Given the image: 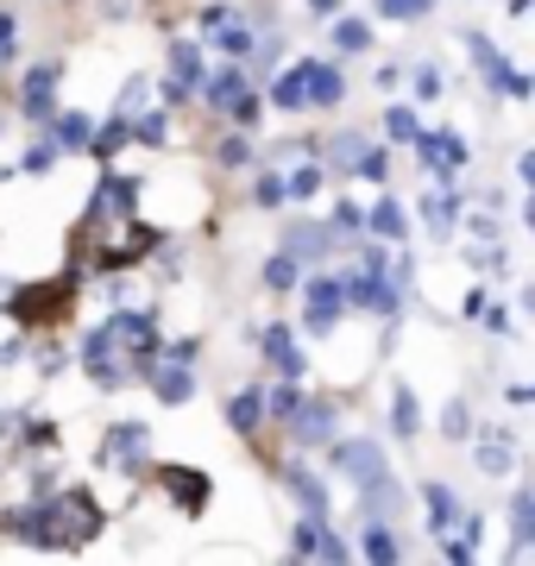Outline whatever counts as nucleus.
<instances>
[{
  "label": "nucleus",
  "instance_id": "f257e3e1",
  "mask_svg": "<svg viewBox=\"0 0 535 566\" xmlns=\"http://www.w3.org/2000/svg\"><path fill=\"white\" fill-rule=\"evenodd\" d=\"M39 516H44V542H63V547H83L88 535L102 528V510L88 504L83 491H57V497H44Z\"/></svg>",
  "mask_w": 535,
  "mask_h": 566
},
{
  "label": "nucleus",
  "instance_id": "f03ea898",
  "mask_svg": "<svg viewBox=\"0 0 535 566\" xmlns=\"http://www.w3.org/2000/svg\"><path fill=\"white\" fill-rule=\"evenodd\" d=\"M334 465H340V472H353V485L385 479V453H378L371 441H340V447H334Z\"/></svg>",
  "mask_w": 535,
  "mask_h": 566
},
{
  "label": "nucleus",
  "instance_id": "7ed1b4c3",
  "mask_svg": "<svg viewBox=\"0 0 535 566\" xmlns=\"http://www.w3.org/2000/svg\"><path fill=\"white\" fill-rule=\"evenodd\" d=\"M340 308H347V283L322 277V283L310 290V334H328V327L340 322Z\"/></svg>",
  "mask_w": 535,
  "mask_h": 566
},
{
  "label": "nucleus",
  "instance_id": "20e7f679",
  "mask_svg": "<svg viewBox=\"0 0 535 566\" xmlns=\"http://www.w3.org/2000/svg\"><path fill=\"white\" fill-rule=\"evenodd\" d=\"M158 479H165V491H170V497H177V504L189 510V516H196V510L208 504V485H202V472H196V465H165Z\"/></svg>",
  "mask_w": 535,
  "mask_h": 566
},
{
  "label": "nucleus",
  "instance_id": "39448f33",
  "mask_svg": "<svg viewBox=\"0 0 535 566\" xmlns=\"http://www.w3.org/2000/svg\"><path fill=\"white\" fill-rule=\"evenodd\" d=\"M290 434H296V441H334V409L328 403H296L290 409Z\"/></svg>",
  "mask_w": 535,
  "mask_h": 566
},
{
  "label": "nucleus",
  "instance_id": "423d86ee",
  "mask_svg": "<svg viewBox=\"0 0 535 566\" xmlns=\"http://www.w3.org/2000/svg\"><path fill=\"white\" fill-rule=\"evenodd\" d=\"M208 95H214V107H233L240 120H252V102H246V70H221Z\"/></svg>",
  "mask_w": 535,
  "mask_h": 566
},
{
  "label": "nucleus",
  "instance_id": "0eeeda50",
  "mask_svg": "<svg viewBox=\"0 0 535 566\" xmlns=\"http://www.w3.org/2000/svg\"><path fill=\"white\" fill-rule=\"evenodd\" d=\"M303 95H310L315 107L340 102V70H334V63H303Z\"/></svg>",
  "mask_w": 535,
  "mask_h": 566
},
{
  "label": "nucleus",
  "instance_id": "6e6552de",
  "mask_svg": "<svg viewBox=\"0 0 535 566\" xmlns=\"http://www.w3.org/2000/svg\"><path fill=\"white\" fill-rule=\"evenodd\" d=\"M51 95H57V70H51V63H39V70H32V76H25V114H51Z\"/></svg>",
  "mask_w": 535,
  "mask_h": 566
},
{
  "label": "nucleus",
  "instance_id": "1a4fd4ad",
  "mask_svg": "<svg viewBox=\"0 0 535 566\" xmlns=\"http://www.w3.org/2000/svg\"><path fill=\"white\" fill-rule=\"evenodd\" d=\"M284 252L290 259H322V252H328V233H322L315 221H296L290 227V240H284Z\"/></svg>",
  "mask_w": 535,
  "mask_h": 566
},
{
  "label": "nucleus",
  "instance_id": "9d476101",
  "mask_svg": "<svg viewBox=\"0 0 535 566\" xmlns=\"http://www.w3.org/2000/svg\"><path fill=\"white\" fill-rule=\"evenodd\" d=\"M170 70H177V76L165 82V95H189V88L202 82V57H196L189 44H177V57H170Z\"/></svg>",
  "mask_w": 535,
  "mask_h": 566
},
{
  "label": "nucleus",
  "instance_id": "9b49d317",
  "mask_svg": "<svg viewBox=\"0 0 535 566\" xmlns=\"http://www.w3.org/2000/svg\"><path fill=\"white\" fill-rule=\"evenodd\" d=\"M145 447H151V428H145V422H120V428H114V441H107V453H114V460H139Z\"/></svg>",
  "mask_w": 535,
  "mask_h": 566
},
{
  "label": "nucleus",
  "instance_id": "f8f14e48",
  "mask_svg": "<svg viewBox=\"0 0 535 566\" xmlns=\"http://www.w3.org/2000/svg\"><path fill=\"white\" fill-rule=\"evenodd\" d=\"M284 479H290V491L303 497V510H310V516H322V510H328V497H322V485H315V479L303 472V465H290Z\"/></svg>",
  "mask_w": 535,
  "mask_h": 566
},
{
  "label": "nucleus",
  "instance_id": "ddd939ff",
  "mask_svg": "<svg viewBox=\"0 0 535 566\" xmlns=\"http://www.w3.org/2000/svg\"><path fill=\"white\" fill-rule=\"evenodd\" d=\"M189 390H196V378H189L183 365H165V371H158V397H165V403H189Z\"/></svg>",
  "mask_w": 535,
  "mask_h": 566
},
{
  "label": "nucleus",
  "instance_id": "4468645a",
  "mask_svg": "<svg viewBox=\"0 0 535 566\" xmlns=\"http://www.w3.org/2000/svg\"><path fill=\"white\" fill-rule=\"evenodd\" d=\"M7 535L13 542H44V516L39 510H7Z\"/></svg>",
  "mask_w": 535,
  "mask_h": 566
},
{
  "label": "nucleus",
  "instance_id": "2eb2a0df",
  "mask_svg": "<svg viewBox=\"0 0 535 566\" xmlns=\"http://www.w3.org/2000/svg\"><path fill=\"white\" fill-rule=\"evenodd\" d=\"M259 390H240V397H233V403H227V416H233V428H240V434H252V428H259Z\"/></svg>",
  "mask_w": 535,
  "mask_h": 566
},
{
  "label": "nucleus",
  "instance_id": "dca6fc26",
  "mask_svg": "<svg viewBox=\"0 0 535 566\" xmlns=\"http://www.w3.org/2000/svg\"><path fill=\"white\" fill-rule=\"evenodd\" d=\"M271 102L277 107H310V95H303V70H290V76L271 82Z\"/></svg>",
  "mask_w": 535,
  "mask_h": 566
},
{
  "label": "nucleus",
  "instance_id": "f3484780",
  "mask_svg": "<svg viewBox=\"0 0 535 566\" xmlns=\"http://www.w3.org/2000/svg\"><path fill=\"white\" fill-rule=\"evenodd\" d=\"M371 233L403 240V233H410V227H403V208H397V202H378V208H371Z\"/></svg>",
  "mask_w": 535,
  "mask_h": 566
},
{
  "label": "nucleus",
  "instance_id": "a211bd4d",
  "mask_svg": "<svg viewBox=\"0 0 535 566\" xmlns=\"http://www.w3.org/2000/svg\"><path fill=\"white\" fill-rule=\"evenodd\" d=\"M265 346H271V359L284 365V378H303V353L290 346V334H265Z\"/></svg>",
  "mask_w": 535,
  "mask_h": 566
},
{
  "label": "nucleus",
  "instance_id": "6ab92c4d",
  "mask_svg": "<svg viewBox=\"0 0 535 566\" xmlns=\"http://www.w3.org/2000/svg\"><path fill=\"white\" fill-rule=\"evenodd\" d=\"M511 523H516V554L529 547V523H535V504H529V491H516V504H511Z\"/></svg>",
  "mask_w": 535,
  "mask_h": 566
},
{
  "label": "nucleus",
  "instance_id": "aec40b11",
  "mask_svg": "<svg viewBox=\"0 0 535 566\" xmlns=\"http://www.w3.org/2000/svg\"><path fill=\"white\" fill-rule=\"evenodd\" d=\"M366 560H397V535H391L385 523L366 528Z\"/></svg>",
  "mask_w": 535,
  "mask_h": 566
},
{
  "label": "nucleus",
  "instance_id": "412c9836",
  "mask_svg": "<svg viewBox=\"0 0 535 566\" xmlns=\"http://www.w3.org/2000/svg\"><path fill=\"white\" fill-rule=\"evenodd\" d=\"M265 283H271V290H290V283H296V259H290V252H277V259L265 264Z\"/></svg>",
  "mask_w": 535,
  "mask_h": 566
},
{
  "label": "nucleus",
  "instance_id": "4be33fe9",
  "mask_svg": "<svg viewBox=\"0 0 535 566\" xmlns=\"http://www.w3.org/2000/svg\"><path fill=\"white\" fill-rule=\"evenodd\" d=\"M334 44H340V51H366L371 44V32L359 20H340V32H334Z\"/></svg>",
  "mask_w": 535,
  "mask_h": 566
},
{
  "label": "nucleus",
  "instance_id": "5701e85b",
  "mask_svg": "<svg viewBox=\"0 0 535 566\" xmlns=\"http://www.w3.org/2000/svg\"><path fill=\"white\" fill-rule=\"evenodd\" d=\"M57 145H88V120H83V114H63V120H57Z\"/></svg>",
  "mask_w": 535,
  "mask_h": 566
},
{
  "label": "nucleus",
  "instance_id": "b1692460",
  "mask_svg": "<svg viewBox=\"0 0 535 566\" xmlns=\"http://www.w3.org/2000/svg\"><path fill=\"white\" fill-rule=\"evenodd\" d=\"M359 158H366V139H359V133H347V139H334V164H347V170H353Z\"/></svg>",
  "mask_w": 535,
  "mask_h": 566
},
{
  "label": "nucleus",
  "instance_id": "393cba45",
  "mask_svg": "<svg viewBox=\"0 0 535 566\" xmlns=\"http://www.w3.org/2000/svg\"><path fill=\"white\" fill-rule=\"evenodd\" d=\"M429 516H434V528L453 516V491H448V485H429Z\"/></svg>",
  "mask_w": 535,
  "mask_h": 566
},
{
  "label": "nucleus",
  "instance_id": "a878e982",
  "mask_svg": "<svg viewBox=\"0 0 535 566\" xmlns=\"http://www.w3.org/2000/svg\"><path fill=\"white\" fill-rule=\"evenodd\" d=\"M315 189H322V170H315V164H310V170H296V177L284 182V196H315Z\"/></svg>",
  "mask_w": 535,
  "mask_h": 566
},
{
  "label": "nucleus",
  "instance_id": "bb28decb",
  "mask_svg": "<svg viewBox=\"0 0 535 566\" xmlns=\"http://www.w3.org/2000/svg\"><path fill=\"white\" fill-rule=\"evenodd\" d=\"M385 126H391V139H416V114H410V107H391Z\"/></svg>",
  "mask_w": 535,
  "mask_h": 566
},
{
  "label": "nucleus",
  "instance_id": "cd10ccee",
  "mask_svg": "<svg viewBox=\"0 0 535 566\" xmlns=\"http://www.w3.org/2000/svg\"><path fill=\"white\" fill-rule=\"evenodd\" d=\"M397 434H416V397L397 390Z\"/></svg>",
  "mask_w": 535,
  "mask_h": 566
},
{
  "label": "nucleus",
  "instance_id": "c85d7f7f",
  "mask_svg": "<svg viewBox=\"0 0 535 566\" xmlns=\"http://www.w3.org/2000/svg\"><path fill=\"white\" fill-rule=\"evenodd\" d=\"M378 7H385L391 20H410V13H422V7H429V0H378Z\"/></svg>",
  "mask_w": 535,
  "mask_h": 566
},
{
  "label": "nucleus",
  "instance_id": "c756f323",
  "mask_svg": "<svg viewBox=\"0 0 535 566\" xmlns=\"http://www.w3.org/2000/svg\"><path fill=\"white\" fill-rule=\"evenodd\" d=\"M416 95H441V70H416Z\"/></svg>",
  "mask_w": 535,
  "mask_h": 566
},
{
  "label": "nucleus",
  "instance_id": "7c9ffc66",
  "mask_svg": "<svg viewBox=\"0 0 535 566\" xmlns=\"http://www.w3.org/2000/svg\"><path fill=\"white\" fill-rule=\"evenodd\" d=\"M296 403H303V397H296V390H271V409H277V416H290V409H296Z\"/></svg>",
  "mask_w": 535,
  "mask_h": 566
},
{
  "label": "nucleus",
  "instance_id": "2f4dec72",
  "mask_svg": "<svg viewBox=\"0 0 535 566\" xmlns=\"http://www.w3.org/2000/svg\"><path fill=\"white\" fill-rule=\"evenodd\" d=\"M51 158H57V145H39V151H25V170H44Z\"/></svg>",
  "mask_w": 535,
  "mask_h": 566
},
{
  "label": "nucleus",
  "instance_id": "473e14b6",
  "mask_svg": "<svg viewBox=\"0 0 535 566\" xmlns=\"http://www.w3.org/2000/svg\"><path fill=\"white\" fill-rule=\"evenodd\" d=\"M448 434H453V441L466 434V409H460V403H448Z\"/></svg>",
  "mask_w": 535,
  "mask_h": 566
},
{
  "label": "nucleus",
  "instance_id": "72a5a7b5",
  "mask_svg": "<svg viewBox=\"0 0 535 566\" xmlns=\"http://www.w3.org/2000/svg\"><path fill=\"white\" fill-rule=\"evenodd\" d=\"M310 7H315V13H334V7H340V0H310Z\"/></svg>",
  "mask_w": 535,
  "mask_h": 566
},
{
  "label": "nucleus",
  "instance_id": "f704fd0d",
  "mask_svg": "<svg viewBox=\"0 0 535 566\" xmlns=\"http://www.w3.org/2000/svg\"><path fill=\"white\" fill-rule=\"evenodd\" d=\"M0 422H7V416H0Z\"/></svg>",
  "mask_w": 535,
  "mask_h": 566
}]
</instances>
